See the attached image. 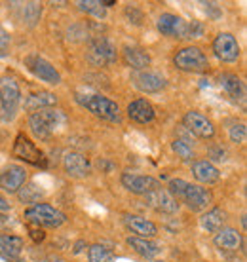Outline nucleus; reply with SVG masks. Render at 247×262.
<instances>
[{"label": "nucleus", "instance_id": "f257e3e1", "mask_svg": "<svg viewBox=\"0 0 247 262\" xmlns=\"http://www.w3.org/2000/svg\"><path fill=\"white\" fill-rule=\"evenodd\" d=\"M76 103L82 105L84 108H88L93 116L105 120V122H111V124H120L122 122L120 106L109 97H103V95H82V93H78L76 95Z\"/></svg>", "mask_w": 247, "mask_h": 262}, {"label": "nucleus", "instance_id": "f03ea898", "mask_svg": "<svg viewBox=\"0 0 247 262\" xmlns=\"http://www.w3.org/2000/svg\"><path fill=\"white\" fill-rule=\"evenodd\" d=\"M65 124V114L61 111H36L29 116V127L36 139H50L55 131Z\"/></svg>", "mask_w": 247, "mask_h": 262}, {"label": "nucleus", "instance_id": "7ed1b4c3", "mask_svg": "<svg viewBox=\"0 0 247 262\" xmlns=\"http://www.w3.org/2000/svg\"><path fill=\"white\" fill-rule=\"evenodd\" d=\"M23 219L29 224L38 226V228H59L61 224L67 223L65 213H61L50 203H36L33 207L25 209Z\"/></svg>", "mask_w": 247, "mask_h": 262}, {"label": "nucleus", "instance_id": "20e7f679", "mask_svg": "<svg viewBox=\"0 0 247 262\" xmlns=\"http://www.w3.org/2000/svg\"><path fill=\"white\" fill-rule=\"evenodd\" d=\"M86 57L93 67H109L112 63H116L118 52L107 36H95L88 42Z\"/></svg>", "mask_w": 247, "mask_h": 262}, {"label": "nucleus", "instance_id": "39448f33", "mask_svg": "<svg viewBox=\"0 0 247 262\" xmlns=\"http://www.w3.org/2000/svg\"><path fill=\"white\" fill-rule=\"evenodd\" d=\"M173 65L182 72H205L209 69V61L198 46H187L175 53Z\"/></svg>", "mask_w": 247, "mask_h": 262}, {"label": "nucleus", "instance_id": "423d86ee", "mask_svg": "<svg viewBox=\"0 0 247 262\" xmlns=\"http://www.w3.org/2000/svg\"><path fill=\"white\" fill-rule=\"evenodd\" d=\"M21 103V90L12 76L0 78V112H4V118L10 120L15 116L17 106Z\"/></svg>", "mask_w": 247, "mask_h": 262}, {"label": "nucleus", "instance_id": "0eeeda50", "mask_svg": "<svg viewBox=\"0 0 247 262\" xmlns=\"http://www.w3.org/2000/svg\"><path fill=\"white\" fill-rule=\"evenodd\" d=\"M13 156L17 158V160H23L25 164L36 165V167H46V154L40 150L31 139L25 137L23 133H19V135L15 137Z\"/></svg>", "mask_w": 247, "mask_h": 262}, {"label": "nucleus", "instance_id": "6e6552de", "mask_svg": "<svg viewBox=\"0 0 247 262\" xmlns=\"http://www.w3.org/2000/svg\"><path fill=\"white\" fill-rule=\"evenodd\" d=\"M213 53L215 57L222 63H234V61L240 59V44H238V40H236L234 34L230 33H221L217 34L213 40Z\"/></svg>", "mask_w": 247, "mask_h": 262}, {"label": "nucleus", "instance_id": "1a4fd4ad", "mask_svg": "<svg viewBox=\"0 0 247 262\" xmlns=\"http://www.w3.org/2000/svg\"><path fill=\"white\" fill-rule=\"evenodd\" d=\"M179 200H182V202L187 203V207H189L190 211H203L211 205L213 194H211L209 188H203L200 184L187 183V186H184V190L181 192Z\"/></svg>", "mask_w": 247, "mask_h": 262}, {"label": "nucleus", "instance_id": "9d476101", "mask_svg": "<svg viewBox=\"0 0 247 262\" xmlns=\"http://www.w3.org/2000/svg\"><path fill=\"white\" fill-rule=\"evenodd\" d=\"M182 125L187 127V129L196 135L198 139H213L215 137V125L213 122L208 118V116H203L202 112L198 111H189L184 116H182Z\"/></svg>", "mask_w": 247, "mask_h": 262}, {"label": "nucleus", "instance_id": "9b49d317", "mask_svg": "<svg viewBox=\"0 0 247 262\" xmlns=\"http://www.w3.org/2000/svg\"><path fill=\"white\" fill-rule=\"evenodd\" d=\"M25 63H27V67H29V71L33 72L36 78L42 80V82L52 84V85L61 84V74H59L57 69H55L50 61H46L44 57H40V55H29L25 59Z\"/></svg>", "mask_w": 247, "mask_h": 262}, {"label": "nucleus", "instance_id": "f8f14e48", "mask_svg": "<svg viewBox=\"0 0 247 262\" xmlns=\"http://www.w3.org/2000/svg\"><path fill=\"white\" fill-rule=\"evenodd\" d=\"M122 186L131 194H137V196H147L150 192H154L160 188V183H158L154 177H149V175H135V173H122Z\"/></svg>", "mask_w": 247, "mask_h": 262}, {"label": "nucleus", "instance_id": "ddd939ff", "mask_svg": "<svg viewBox=\"0 0 247 262\" xmlns=\"http://www.w3.org/2000/svg\"><path fill=\"white\" fill-rule=\"evenodd\" d=\"M131 84L143 93H158L166 88V78L158 72L150 71H135L131 74Z\"/></svg>", "mask_w": 247, "mask_h": 262}, {"label": "nucleus", "instance_id": "4468645a", "mask_svg": "<svg viewBox=\"0 0 247 262\" xmlns=\"http://www.w3.org/2000/svg\"><path fill=\"white\" fill-rule=\"evenodd\" d=\"M147 203H149V207L156 209L158 213H163V215H173L179 211V202L162 186L158 190L147 194Z\"/></svg>", "mask_w": 247, "mask_h": 262}, {"label": "nucleus", "instance_id": "2eb2a0df", "mask_svg": "<svg viewBox=\"0 0 247 262\" xmlns=\"http://www.w3.org/2000/svg\"><path fill=\"white\" fill-rule=\"evenodd\" d=\"M25 183L27 169L21 167V165H8L6 169L0 173V188L10 192V194H17Z\"/></svg>", "mask_w": 247, "mask_h": 262}, {"label": "nucleus", "instance_id": "dca6fc26", "mask_svg": "<svg viewBox=\"0 0 247 262\" xmlns=\"http://www.w3.org/2000/svg\"><path fill=\"white\" fill-rule=\"evenodd\" d=\"M63 167H65L67 175L74 179H84L91 173L90 160L80 152H67L63 156Z\"/></svg>", "mask_w": 247, "mask_h": 262}, {"label": "nucleus", "instance_id": "f3484780", "mask_svg": "<svg viewBox=\"0 0 247 262\" xmlns=\"http://www.w3.org/2000/svg\"><path fill=\"white\" fill-rule=\"evenodd\" d=\"M123 224L135 237H145L152 239L158 234V226L152 221L139 215H123Z\"/></svg>", "mask_w": 247, "mask_h": 262}, {"label": "nucleus", "instance_id": "a211bd4d", "mask_svg": "<svg viewBox=\"0 0 247 262\" xmlns=\"http://www.w3.org/2000/svg\"><path fill=\"white\" fill-rule=\"evenodd\" d=\"M156 25L158 31L169 38H184V33H187V23L175 13H162L158 17Z\"/></svg>", "mask_w": 247, "mask_h": 262}, {"label": "nucleus", "instance_id": "6ab92c4d", "mask_svg": "<svg viewBox=\"0 0 247 262\" xmlns=\"http://www.w3.org/2000/svg\"><path fill=\"white\" fill-rule=\"evenodd\" d=\"M128 116L135 124H150L156 116V111L147 99H135L128 105Z\"/></svg>", "mask_w": 247, "mask_h": 262}, {"label": "nucleus", "instance_id": "aec40b11", "mask_svg": "<svg viewBox=\"0 0 247 262\" xmlns=\"http://www.w3.org/2000/svg\"><path fill=\"white\" fill-rule=\"evenodd\" d=\"M192 175L198 183L202 184H215L221 181V171L217 169L209 160H198L192 164Z\"/></svg>", "mask_w": 247, "mask_h": 262}, {"label": "nucleus", "instance_id": "412c9836", "mask_svg": "<svg viewBox=\"0 0 247 262\" xmlns=\"http://www.w3.org/2000/svg\"><path fill=\"white\" fill-rule=\"evenodd\" d=\"M215 247L221 251H238L243 245V237L236 228H221L215 236Z\"/></svg>", "mask_w": 247, "mask_h": 262}, {"label": "nucleus", "instance_id": "4be33fe9", "mask_svg": "<svg viewBox=\"0 0 247 262\" xmlns=\"http://www.w3.org/2000/svg\"><path fill=\"white\" fill-rule=\"evenodd\" d=\"M122 57L123 63L130 69H133V71H145L150 65V61H152L149 52H145L143 48L139 46H126L122 50Z\"/></svg>", "mask_w": 247, "mask_h": 262}, {"label": "nucleus", "instance_id": "5701e85b", "mask_svg": "<svg viewBox=\"0 0 247 262\" xmlns=\"http://www.w3.org/2000/svg\"><path fill=\"white\" fill-rule=\"evenodd\" d=\"M53 105H57V95L52 92H36L27 95L25 99V108L29 112L44 111V108H50Z\"/></svg>", "mask_w": 247, "mask_h": 262}, {"label": "nucleus", "instance_id": "b1692460", "mask_svg": "<svg viewBox=\"0 0 247 262\" xmlns=\"http://www.w3.org/2000/svg\"><path fill=\"white\" fill-rule=\"evenodd\" d=\"M128 245L135 251L137 255L143 256V258H156L162 253V247L158 243H154L152 239H145V237L130 236L128 237Z\"/></svg>", "mask_w": 247, "mask_h": 262}, {"label": "nucleus", "instance_id": "393cba45", "mask_svg": "<svg viewBox=\"0 0 247 262\" xmlns=\"http://www.w3.org/2000/svg\"><path fill=\"white\" fill-rule=\"evenodd\" d=\"M221 85L234 101H243V97H245V85H243L241 78H238L236 74H230V72L221 74Z\"/></svg>", "mask_w": 247, "mask_h": 262}, {"label": "nucleus", "instance_id": "a878e982", "mask_svg": "<svg viewBox=\"0 0 247 262\" xmlns=\"http://www.w3.org/2000/svg\"><path fill=\"white\" fill-rule=\"evenodd\" d=\"M224 223H227V213H224L221 207L209 209L208 213H203L202 219H200L202 228L208 230V232H219V230L224 226Z\"/></svg>", "mask_w": 247, "mask_h": 262}, {"label": "nucleus", "instance_id": "bb28decb", "mask_svg": "<svg viewBox=\"0 0 247 262\" xmlns=\"http://www.w3.org/2000/svg\"><path fill=\"white\" fill-rule=\"evenodd\" d=\"M25 242L19 236H12V234H2L0 236V255L8 256V258H17L23 251Z\"/></svg>", "mask_w": 247, "mask_h": 262}, {"label": "nucleus", "instance_id": "cd10ccee", "mask_svg": "<svg viewBox=\"0 0 247 262\" xmlns=\"http://www.w3.org/2000/svg\"><path fill=\"white\" fill-rule=\"evenodd\" d=\"M17 196H19V200L23 203H34L36 205V202H40V198L44 196V190L38 188L34 183L23 184L19 188V192H17Z\"/></svg>", "mask_w": 247, "mask_h": 262}, {"label": "nucleus", "instance_id": "c85d7f7f", "mask_svg": "<svg viewBox=\"0 0 247 262\" xmlns=\"http://www.w3.org/2000/svg\"><path fill=\"white\" fill-rule=\"evenodd\" d=\"M114 253L111 249H107L105 245H91L90 249H88V260L90 262H114Z\"/></svg>", "mask_w": 247, "mask_h": 262}, {"label": "nucleus", "instance_id": "c756f323", "mask_svg": "<svg viewBox=\"0 0 247 262\" xmlns=\"http://www.w3.org/2000/svg\"><path fill=\"white\" fill-rule=\"evenodd\" d=\"M78 8L82 12L86 13H91V15H95L99 19H103L105 15H107V8L103 6V2H99V0H80L78 2Z\"/></svg>", "mask_w": 247, "mask_h": 262}, {"label": "nucleus", "instance_id": "7c9ffc66", "mask_svg": "<svg viewBox=\"0 0 247 262\" xmlns=\"http://www.w3.org/2000/svg\"><path fill=\"white\" fill-rule=\"evenodd\" d=\"M171 148H173V152L181 158L182 162H192L194 150H192V146L189 144V141H184V139H175V141L171 143Z\"/></svg>", "mask_w": 247, "mask_h": 262}, {"label": "nucleus", "instance_id": "2f4dec72", "mask_svg": "<svg viewBox=\"0 0 247 262\" xmlns=\"http://www.w3.org/2000/svg\"><path fill=\"white\" fill-rule=\"evenodd\" d=\"M40 15H42V6H40V4H36V2L25 4V8H23V19H25L29 25H34V23L40 19Z\"/></svg>", "mask_w": 247, "mask_h": 262}, {"label": "nucleus", "instance_id": "473e14b6", "mask_svg": "<svg viewBox=\"0 0 247 262\" xmlns=\"http://www.w3.org/2000/svg\"><path fill=\"white\" fill-rule=\"evenodd\" d=\"M230 141L236 144H243L245 143V139H247V129H245V125L243 124H236L230 127Z\"/></svg>", "mask_w": 247, "mask_h": 262}, {"label": "nucleus", "instance_id": "72a5a7b5", "mask_svg": "<svg viewBox=\"0 0 247 262\" xmlns=\"http://www.w3.org/2000/svg\"><path fill=\"white\" fill-rule=\"evenodd\" d=\"M126 17H128V19H130V23H133V25H141V23H143V19H145L143 12H141L139 8H135V6L126 8Z\"/></svg>", "mask_w": 247, "mask_h": 262}, {"label": "nucleus", "instance_id": "f704fd0d", "mask_svg": "<svg viewBox=\"0 0 247 262\" xmlns=\"http://www.w3.org/2000/svg\"><path fill=\"white\" fill-rule=\"evenodd\" d=\"M202 34H203L202 23H198V21L187 23V33H184V38H200Z\"/></svg>", "mask_w": 247, "mask_h": 262}, {"label": "nucleus", "instance_id": "c9c22d12", "mask_svg": "<svg viewBox=\"0 0 247 262\" xmlns=\"http://www.w3.org/2000/svg\"><path fill=\"white\" fill-rule=\"evenodd\" d=\"M209 156L215 162H227V150L222 146H211L209 148Z\"/></svg>", "mask_w": 247, "mask_h": 262}, {"label": "nucleus", "instance_id": "e433bc0d", "mask_svg": "<svg viewBox=\"0 0 247 262\" xmlns=\"http://www.w3.org/2000/svg\"><path fill=\"white\" fill-rule=\"evenodd\" d=\"M29 236H31V239H33V242H36V243L44 242V239H46L44 230L38 228V226H33V224H29Z\"/></svg>", "mask_w": 247, "mask_h": 262}, {"label": "nucleus", "instance_id": "4c0bfd02", "mask_svg": "<svg viewBox=\"0 0 247 262\" xmlns=\"http://www.w3.org/2000/svg\"><path fill=\"white\" fill-rule=\"evenodd\" d=\"M8 42H10V36H8V33L4 31V29H0V50H6Z\"/></svg>", "mask_w": 247, "mask_h": 262}, {"label": "nucleus", "instance_id": "58836bf2", "mask_svg": "<svg viewBox=\"0 0 247 262\" xmlns=\"http://www.w3.org/2000/svg\"><path fill=\"white\" fill-rule=\"evenodd\" d=\"M10 224H12V221H10V216L4 215V213H0V230L8 228Z\"/></svg>", "mask_w": 247, "mask_h": 262}, {"label": "nucleus", "instance_id": "ea45409f", "mask_svg": "<svg viewBox=\"0 0 247 262\" xmlns=\"http://www.w3.org/2000/svg\"><path fill=\"white\" fill-rule=\"evenodd\" d=\"M4 211H10V202L0 196V213H4Z\"/></svg>", "mask_w": 247, "mask_h": 262}, {"label": "nucleus", "instance_id": "a19ab883", "mask_svg": "<svg viewBox=\"0 0 247 262\" xmlns=\"http://www.w3.org/2000/svg\"><path fill=\"white\" fill-rule=\"evenodd\" d=\"M84 247H86V242H78V243H76V245H74V255H78V253L84 249Z\"/></svg>", "mask_w": 247, "mask_h": 262}, {"label": "nucleus", "instance_id": "79ce46f5", "mask_svg": "<svg viewBox=\"0 0 247 262\" xmlns=\"http://www.w3.org/2000/svg\"><path fill=\"white\" fill-rule=\"evenodd\" d=\"M241 226H243V228H245V226H247V221H245V215H241Z\"/></svg>", "mask_w": 247, "mask_h": 262}, {"label": "nucleus", "instance_id": "37998d69", "mask_svg": "<svg viewBox=\"0 0 247 262\" xmlns=\"http://www.w3.org/2000/svg\"><path fill=\"white\" fill-rule=\"evenodd\" d=\"M158 262H163V260H158Z\"/></svg>", "mask_w": 247, "mask_h": 262}]
</instances>
